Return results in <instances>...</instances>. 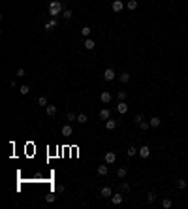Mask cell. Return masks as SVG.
<instances>
[{"mask_svg": "<svg viewBox=\"0 0 188 209\" xmlns=\"http://www.w3.org/2000/svg\"><path fill=\"white\" fill-rule=\"evenodd\" d=\"M171 205H173V202H171L169 198H164V200H162V207H164V209H169Z\"/></svg>", "mask_w": 188, "mask_h": 209, "instance_id": "cell-21", "label": "cell"}, {"mask_svg": "<svg viewBox=\"0 0 188 209\" xmlns=\"http://www.w3.org/2000/svg\"><path fill=\"white\" fill-rule=\"evenodd\" d=\"M115 77H117V73H115L113 68H107L105 72H103V79H105V81H113Z\"/></svg>", "mask_w": 188, "mask_h": 209, "instance_id": "cell-3", "label": "cell"}, {"mask_svg": "<svg viewBox=\"0 0 188 209\" xmlns=\"http://www.w3.org/2000/svg\"><path fill=\"white\" fill-rule=\"evenodd\" d=\"M137 0H128V2H126V8L130 9V11H134V9H137Z\"/></svg>", "mask_w": 188, "mask_h": 209, "instance_id": "cell-10", "label": "cell"}, {"mask_svg": "<svg viewBox=\"0 0 188 209\" xmlns=\"http://www.w3.org/2000/svg\"><path fill=\"white\" fill-rule=\"evenodd\" d=\"M38 104L40 106H47V98H45V96H40V98H38Z\"/></svg>", "mask_w": 188, "mask_h": 209, "instance_id": "cell-33", "label": "cell"}, {"mask_svg": "<svg viewBox=\"0 0 188 209\" xmlns=\"http://www.w3.org/2000/svg\"><path fill=\"white\" fill-rule=\"evenodd\" d=\"M137 153H139V149H135L134 145H132V147H128V151H126V155H128V156H135Z\"/></svg>", "mask_w": 188, "mask_h": 209, "instance_id": "cell-20", "label": "cell"}, {"mask_svg": "<svg viewBox=\"0 0 188 209\" xmlns=\"http://www.w3.org/2000/svg\"><path fill=\"white\" fill-rule=\"evenodd\" d=\"M141 158H149L151 156V149H149L147 145H143V147H139V153H137Z\"/></svg>", "mask_w": 188, "mask_h": 209, "instance_id": "cell-5", "label": "cell"}, {"mask_svg": "<svg viewBox=\"0 0 188 209\" xmlns=\"http://www.w3.org/2000/svg\"><path fill=\"white\" fill-rule=\"evenodd\" d=\"M126 8V4L122 2V0H113V4H111V9L115 11V13H119V11H122V9Z\"/></svg>", "mask_w": 188, "mask_h": 209, "instance_id": "cell-2", "label": "cell"}, {"mask_svg": "<svg viewBox=\"0 0 188 209\" xmlns=\"http://www.w3.org/2000/svg\"><path fill=\"white\" fill-rule=\"evenodd\" d=\"M103 158H105V164H115L117 162V155L113 153V151L105 153V156H103Z\"/></svg>", "mask_w": 188, "mask_h": 209, "instance_id": "cell-4", "label": "cell"}, {"mask_svg": "<svg viewBox=\"0 0 188 209\" xmlns=\"http://www.w3.org/2000/svg\"><path fill=\"white\" fill-rule=\"evenodd\" d=\"M154 200H156V192H149V194H147V202H149V204H152Z\"/></svg>", "mask_w": 188, "mask_h": 209, "instance_id": "cell-26", "label": "cell"}, {"mask_svg": "<svg viewBox=\"0 0 188 209\" xmlns=\"http://www.w3.org/2000/svg\"><path fill=\"white\" fill-rule=\"evenodd\" d=\"M117 177H119V179H124L126 177V168H119V170H117Z\"/></svg>", "mask_w": 188, "mask_h": 209, "instance_id": "cell-24", "label": "cell"}, {"mask_svg": "<svg viewBox=\"0 0 188 209\" xmlns=\"http://www.w3.org/2000/svg\"><path fill=\"white\" fill-rule=\"evenodd\" d=\"M149 123H151V126H152V128H158V126L162 124V119H160V117H152L151 121H149Z\"/></svg>", "mask_w": 188, "mask_h": 209, "instance_id": "cell-13", "label": "cell"}, {"mask_svg": "<svg viewBox=\"0 0 188 209\" xmlns=\"http://www.w3.org/2000/svg\"><path fill=\"white\" fill-rule=\"evenodd\" d=\"M105 128H107V130H115V128H117V121L107 119V121H105Z\"/></svg>", "mask_w": 188, "mask_h": 209, "instance_id": "cell-16", "label": "cell"}, {"mask_svg": "<svg viewBox=\"0 0 188 209\" xmlns=\"http://www.w3.org/2000/svg\"><path fill=\"white\" fill-rule=\"evenodd\" d=\"M17 77H25V70H23V68L17 70Z\"/></svg>", "mask_w": 188, "mask_h": 209, "instance_id": "cell-36", "label": "cell"}, {"mask_svg": "<svg viewBox=\"0 0 188 209\" xmlns=\"http://www.w3.org/2000/svg\"><path fill=\"white\" fill-rule=\"evenodd\" d=\"M19 92H21L23 96H27L28 92H30V87H28V85H21V87H19Z\"/></svg>", "mask_w": 188, "mask_h": 209, "instance_id": "cell-18", "label": "cell"}, {"mask_svg": "<svg viewBox=\"0 0 188 209\" xmlns=\"http://www.w3.org/2000/svg\"><path fill=\"white\" fill-rule=\"evenodd\" d=\"M62 11H64V6H62V2H58V0H53V2L49 4V15H51V17L62 15Z\"/></svg>", "mask_w": 188, "mask_h": 209, "instance_id": "cell-1", "label": "cell"}, {"mask_svg": "<svg viewBox=\"0 0 188 209\" xmlns=\"http://www.w3.org/2000/svg\"><path fill=\"white\" fill-rule=\"evenodd\" d=\"M77 123L85 124V123H87V115H83V113H81V115H77Z\"/></svg>", "mask_w": 188, "mask_h": 209, "instance_id": "cell-29", "label": "cell"}, {"mask_svg": "<svg viewBox=\"0 0 188 209\" xmlns=\"http://www.w3.org/2000/svg\"><path fill=\"white\" fill-rule=\"evenodd\" d=\"M57 192H64V185H57Z\"/></svg>", "mask_w": 188, "mask_h": 209, "instance_id": "cell-37", "label": "cell"}, {"mask_svg": "<svg viewBox=\"0 0 188 209\" xmlns=\"http://www.w3.org/2000/svg\"><path fill=\"white\" fill-rule=\"evenodd\" d=\"M100 196H102V198H111V196H113V190L109 188V186H103L102 190H100Z\"/></svg>", "mask_w": 188, "mask_h": 209, "instance_id": "cell-8", "label": "cell"}, {"mask_svg": "<svg viewBox=\"0 0 188 209\" xmlns=\"http://www.w3.org/2000/svg\"><path fill=\"white\" fill-rule=\"evenodd\" d=\"M55 198H57V196H55V194H53V192H49V194L45 196V200L49 202V204H53V202H55Z\"/></svg>", "mask_w": 188, "mask_h": 209, "instance_id": "cell-30", "label": "cell"}, {"mask_svg": "<svg viewBox=\"0 0 188 209\" xmlns=\"http://www.w3.org/2000/svg\"><path fill=\"white\" fill-rule=\"evenodd\" d=\"M122 200H124V198H122V194H113V196H111V202H113L115 205L122 204Z\"/></svg>", "mask_w": 188, "mask_h": 209, "instance_id": "cell-14", "label": "cell"}, {"mask_svg": "<svg viewBox=\"0 0 188 209\" xmlns=\"http://www.w3.org/2000/svg\"><path fill=\"white\" fill-rule=\"evenodd\" d=\"M47 115H49V117H55V115H57V106H47Z\"/></svg>", "mask_w": 188, "mask_h": 209, "instance_id": "cell-19", "label": "cell"}, {"mask_svg": "<svg viewBox=\"0 0 188 209\" xmlns=\"http://www.w3.org/2000/svg\"><path fill=\"white\" fill-rule=\"evenodd\" d=\"M117 96H119V100H126V92H124V91H121Z\"/></svg>", "mask_w": 188, "mask_h": 209, "instance_id": "cell-35", "label": "cell"}, {"mask_svg": "<svg viewBox=\"0 0 188 209\" xmlns=\"http://www.w3.org/2000/svg\"><path fill=\"white\" fill-rule=\"evenodd\" d=\"M177 188H181V190L186 188V181H184V179H179V181H177Z\"/></svg>", "mask_w": 188, "mask_h": 209, "instance_id": "cell-28", "label": "cell"}, {"mask_svg": "<svg viewBox=\"0 0 188 209\" xmlns=\"http://www.w3.org/2000/svg\"><path fill=\"white\" fill-rule=\"evenodd\" d=\"M100 100H102V104H109V102H111V92L102 91V94H100Z\"/></svg>", "mask_w": 188, "mask_h": 209, "instance_id": "cell-6", "label": "cell"}, {"mask_svg": "<svg viewBox=\"0 0 188 209\" xmlns=\"http://www.w3.org/2000/svg\"><path fill=\"white\" fill-rule=\"evenodd\" d=\"M55 27H57V19H51V21H49V23H47V25H45V30H53V28Z\"/></svg>", "mask_w": 188, "mask_h": 209, "instance_id": "cell-17", "label": "cell"}, {"mask_svg": "<svg viewBox=\"0 0 188 209\" xmlns=\"http://www.w3.org/2000/svg\"><path fill=\"white\" fill-rule=\"evenodd\" d=\"M117 111H119L121 115H124L126 111H128V104H126L124 100H121V102H119V106H117Z\"/></svg>", "mask_w": 188, "mask_h": 209, "instance_id": "cell-7", "label": "cell"}, {"mask_svg": "<svg viewBox=\"0 0 188 209\" xmlns=\"http://www.w3.org/2000/svg\"><path fill=\"white\" fill-rule=\"evenodd\" d=\"M90 32H92V28H90V27H83V28H81V34H83L85 38L90 36Z\"/></svg>", "mask_w": 188, "mask_h": 209, "instance_id": "cell-22", "label": "cell"}, {"mask_svg": "<svg viewBox=\"0 0 188 209\" xmlns=\"http://www.w3.org/2000/svg\"><path fill=\"white\" fill-rule=\"evenodd\" d=\"M119 81H121V83H130V73H128V72H122L121 75H119Z\"/></svg>", "mask_w": 188, "mask_h": 209, "instance_id": "cell-11", "label": "cell"}, {"mask_svg": "<svg viewBox=\"0 0 188 209\" xmlns=\"http://www.w3.org/2000/svg\"><path fill=\"white\" fill-rule=\"evenodd\" d=\"M141 121H145V119H143V115H141V113H139V115H135V117H134V123H135V124H139Z\"/></svg>", "mask_w": 188, "mask_h": 209, "instance_id": "cell-32", "label": "cell"}, {"mask_svg": "<svg viewBox=\"0 0 188 209\" xmlns=\"http://www.w3.org/2000/svg\"><path fill=\"white\" fill-rule=\"evenodd\" d=\"M66 117H68V121H77V115H75V113H72V111H70V113H68Z\"/></svg>", "mask_w": 188, "mask_h": 209, "instance_id": "cell-34", "label": "cell"}, {"mask_svg": "<svg viewBox=\"0 0 188 209\" xmlns=\"http://www.w3.org/2000/svg\"><path fill=\"white\" fill-rule=\"evenodd\" d=\"M109 168L107 166H98V175H107Z\"/></svg>", "mask_w": 188, "mask_h": 209, "instance_id": "cell-23", "label": "cell"}, {"mask_svg": "<svg viewBox=\"0 0 188 209\" xmlns=\"http://www.w3.org/2000/svg\"><path fill=\"white\" fill-rule=\"evenodd\" d=\"M62 17H64V19H72V17H73L72 9H64V11H62Z\"/></svg>", "mask_w": 188, "mask_h": 209, "instance_id": "cell-27", "label": "cell"}, {"mask_svg": "<svg viewBox=\"0 0 188 209\" xmlns=\"http://www.w3.org/2000/svg\"><path fill=\"white\" fill-rule=\"evenodd\" d=\"M72 126H70V124H64V126H62V136H66V138H70V136H72Z\"/></svg>", "mask_w": 188, "mask_h": 209, "instance_id": "cell-12", "label": "cell"}, {"mask_svg": "<svg viewBox=\"0 0 188 209\" xmlns=\"http://www.w3.org/2000/svg\"><path fill=\"white\" fill-rule=\"evenodd\" d=\"M109 117H111V111H109L107 108H103V109H100V119H103V121H107Z\"/></svg>", "mask_w": 188, "mask_h": 209, "instance_id": "cell-9", "label": "cell"}, {"mask_svg": "<svg viewBox=\"0 0 188 209\" xmlns=\"http://www.w3.org/2000/svg\"><path fill=\"white\" fill-rule=\"evenodd\" d=\"M83 45H85L87 47V49H94V47H96V41H94V40H90V38H87V40H85V43H83Z\"/></svg>", "mask_w": 188, "mask_h": 209, "instance_id": "cell-15", "label": "cell"}, {"mask_svg": "<svg viewBox=\"0 0 188 209\" xmlns=\"http://www.w3.org/2000/svg\"><path fill=\"white\" fill-rule=\"evenodd\" d=\"M139 128H141L143 132H147L149 128H151V123H147V121H141V123H139Z\"/></svg>", "mask_w": 188, "mask_h": 209, "instance_id": "cell-25", "label": "cell"}, {"mask_svg": "<svg viewBox=\"0 0 188 209\" xmlns=\"http://www.w3.org/2000/svg\"><path fill=\"white\" fill-rule=\"evenodd\" d=\"M121 190L122 192H130V185H128V183H121Z\"/></svg>", "mask_w": 188, "mask_h": 209, "instance_id": "cell-31", "label": "cell"}]
</instances>
